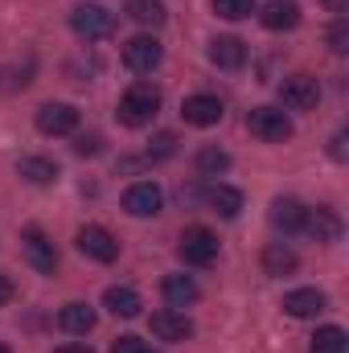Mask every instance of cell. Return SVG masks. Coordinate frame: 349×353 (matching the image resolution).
<instances>
[{
    "label": "cell",
    "instance_id": "obj_1",
    "mask_svg": "<svg viewBox=\"0 0 349 353\" xmlns=\"http://www.w3.org/2000/svg\"><path fill=\"white\" fill-rule=\"evenodd\" d=\"M161 111V90L152 87V83H136V87L123 90V99H119V123H128V128H144V123H152V115Z\"/></svg>",
    "mask_w": 349,
    "mask_h": 353
},
{
    "label": "cell",
    "instance_id": "obj_2",
    "mask_svg": "<svg viewBox=\"0 0 349 353\" xmlns=\"http://www.w3.org/2000/svg\"><path fill=\"white\" fill-rule=\"evenodd\" d=\"M70 29L79 37H87V41H103V37L115 33V12L103 8V4H79L70 12Z\"/></svg>",
    "mask_w": 349,
    "mask_h": 353
},
{
    "label": "cell",
    "instance_id": "obj_3",
    "mask_svg": "<svg viewBox=\"0 0 349 353\" xmlns=\"http://www.w3.org/2000/svg\"><path fill=\"white\" fill-rule=\"evenodd\" d=\"M247 132L263 140V144H283L288 136H292V119L279 111V107H255L251 115H247Z\"/></svg>",
    "mask_w": 349,
    "mask_h": 353
},
{
    "label": "cell",
    "instance_id": "obj_4",
    "mask_svg": "<svg viewBox=\"0 0 349 353\" xmlns=\"http://www.w3.org/2000/svg\"><path fill=\"white\" fill-rule=\"evenodd\" d=\"M161 62H165V46L157 37H148V33H140V37H132L123 46V66L132 74H152Z\"/></svg>",
    "mask_w": 349,
    "mask_h": 353
},
{
    "label": "cell",
    "instance_id": "obj_5",
    "mask_svg": "<svg viewBox=\"0 0 349 353\" xmlns=\"http://www.w3.org/2000/svg\"><path fill=\"white\" fill-rule=\"evenodd\" d=\"M181 259L193 267H210L218 259V234L214 230H206V226H189L185 234H181Z\"/></svg>",
    "mask_w": 349,
    "mask_h": 353
},
{
    "label": "cell",
    "instance_id": "obj_6",
    "mask_svg": "<svg viewBox=\"0 0 349 353\" xmlns=\"http://www.w3.org/2000/svg\"><path fill=\"white\" fill-rule=\"evenodd\" d=\"M161 205H165V193H161L157 181H136V185L123 193V210H128L132 218H157Z\"/></svg>",
    "mask_w": 349,
    "mask_h": 353
},
{
    "label": "cell",
    "instance_id": "obj_7",
    "mask_svg": "<svg viewBox=\"0 0 349 353\" xmlns=\"http://www.w3.org/2000/svg\"><path fill=\"white\" fill-rule=\"evenodd\" d=\"M21 247H25V259L37 267L41 275H54V267H58V251H54V243H50V234H46L41 226H25Z\"/></svg>",
    "mask_w": 349,
    "mask_h": 353
},
{
    "label": "cell",
    "instance_id": "obj_8",
    "mask_svg": "<svg viewBox=\"0 0 349 353\" xmlns=\"http://www.w3.org/2000/svg\"><path fill=\"white\" fill-rule=\"evenodd\" d=\"M79 251L94 263H115L119 259V243L107 226H83L79 230Z\"/></svg>",
    "mask_w": 349,
    "mask_h": 353
},
{
    "label": "cell",
    "instance_id": "obj_9",
    "mask_svg": "<svg viewBox=\"0 0 349 353\" xmlns=\"http://www.w3.org/2000/svg\"><path fill=\"white\" fill-rule=\"evenodd\" d=\"M279 99H283V107H292V111H312V107L321 103V87H317V79H308V74H292V79L279 83Z\"/></svg>",
    "mask_w": 349,
    "mask_h": 353
},
{
    "label": "cell",
    "instance_id": "obj_10",
    "mask_svg": "<svg viewBox=\"0 0 349 353\" xmlns=\"http://www.w3.org/2000/svg\"><path fill=\"white\" fill-rule=\"evenodd\" d=\"M79 128V111L70 103H46L37 111V132L41 136H70Z\"/></svg>",
    "mask_w": 349,
    "mask_h": 353
},
{
    "label": "cell",
    "instance_id": "obj_11",
    "mask_svg": "<svg viewBox=\"0 0 349 353\" xmlns=\"http://www.w3.org/2000/svg\"><path fill=\"white\" fill-rule=\"evenodd\" d=\"M267 218H271L275 230H283V234H300V230L308 226V205L296 201V197H275Z\"/></svg>",
    "mask_w": 349,
    "mask_h": 353
},
{
    "label": "cell",
    "instance_id": "obj_12",
    "mask_svg": "<svg viewBox=\"0 0 349 353\" xmlns=\"http://www.w3.org/2000/svg\"><path fill=\"white\" fill-rule=\"evenodd\" d=\"M214 214H222V218H239V210H243V193L235 189V185H222V181H210V185H201V193H197Z\"/></svg>",
    "mask_w": 349,
    "mask_h": 353
},
{
    "label": "cell",
    "instance_id": "obj_13",
    "mask_svg": "<svg viewBox=\"0 0 349 353\" xmlns=\"http://www.w3.org/2000/svg\"><path fill=\"white\" fill-rule=\"evenodd\" d=\"M181 115H185V123H193V128H214V123L222 119V99H214V94H189V99L181 103Z\"/></svg>",
    "mask_w": 349,
    "mask_h": 353
},
{
    "label": "cell",
    "instance_id": "obj_14",
    "mask_svg": "<svg viewBox=\"0 0 349 353\" xmlns=\"http://www.w3.org/2000/svg\"><path fill=\"white\" fill-rule=\"evenodd\" d=\"M263 29H271V33H283V29H296L300 25V4L296 0H267L259 12Z\"/></svg>",
    "mask_w": 349,
    "mask_h": 353
},
{
    "label": "cell",
    "instance_id": "obj_15",
    "mask_svg": "<svg viewBox=\"0 0 349 353\" xmlns=\"http://www.w3.org/2000/svg\"><path fill=\"white\" fill-rule=\"evenodd\" d=\"M152 333H157L161 341H189V337H193V325H189L185 312L161 308V312H152Z\"/></svg>",
    "mask_w": 349,
    "mask_h": 353
},
{
    "label": "cell",
    "instance_id": "obj_16",
    "mask_svg": "<svg viewBox=\"0 0 349 353\" xmlns=\"http://www.w3.org/2000/svg\"><path fill=\"white\" fill-rule=\"evenodd\" d=\"M210 62H214L218 70H243L247 46H243L239 37H214V41H210Z\"/></svg>",
    "mask_w": 349,
    "mask_h": 353
},
{
    "label": "cell",
    "instance_id": "obj_17",
    "mask_svg": "<svg viewBox=\"0 0 349 353\" xmlns=\"http://www.w3.org/2000/svg\"><path fill=\"white\" fill-rule=\"evenodd\" d=\"M283 312H288V316H317V312H325V292H317V288H296V292L283 296Z\"/></svg>",
    "mask_w": 349,
    "mask_h": 353
},
{
    "label": "cell",
    "instance_id": "obj_18",
    "mask_svg": "<svg viewBox=\"0 0 349 353\" xmlns=\"http://www.w3.org/2000/svg\"><path fill=\"white\" fill-rule=\"evenodd\" d=\"M103 304H107V312H115V316H123V321L140 316V308H144L132 288H107V292H103Z\"/></svg>",
    "mask_w": 349,
    "mask_h": 353
},
{
    "label": "cell",
    "instance_id": "obj_19",
    "mask_svg": "<svg viewBox=\"0 0 349 353\" xmlns=\"http://www.w3.org/2000/svg\"><path fill=\"white\" fill-rule=\"evenodd\" d=\"M123 12H128L136 25H148V29H161V25L169 21V12H165V4H161V0H128V4H123Z\"/></svg>",
    "mask_w": 349,
    "mask_h": 353
},
{
    "label": "cell",
    "instance_id": "obj_20",
    "mask_svg": "<svg viewBox=\"0 0 349 353\" xmlns=\"http://www.w3.org/2000/svg\"><path fill=\"white\" fill-rule=\"evenodd\" d=\"M58 325H62L66 333H74V337H87L90 329H94V308H90V304H66V308L58 312Z\"/></svg>",
    "mask_w": 349,
    "mask_h": 353
},
{
    "label": "cell",
    "instance_id": "obj_21",
    "mask_svg": "<svg viewBox=\"0 0 349 353\" xmlns=\"http://www.w3.org/2000/svg\"><path fill=\"white\" fill-rule=\"evenodd\" d=\"M165 300L169 308H189L197 300V283L189 275H165Z\"/></svg>",
    "mask_w": 349,
    "mask_h": 353
},
{
    "label": "cell",
    "instance_id": "obj_22",
    "mask_svg": "<svg viewBox=\"0 0 349 353\" xmlns=\"http://www.w3.org/2000/svg\"><path fill=\"white\" fill-rule=\"evenodd\" d=\"M263 271H267V275H292V271H296V251L283 247V243H271V247L263 251Z\"/></svg>",
    "mask_w": 349,
    "mask_h": 353
},
{
    "label": "cell",
    "instance_id": "obj_23",
    "mask_svg": "<svg viewBox=\"0 0 349 353\" xmlns=\"http://www.w3.org/2000/svg\"><path fill=\"white\" fill-rule=\"evenodd\" d=\"M17 173L25 176V181H33V185H54V181H58V165L46 161V157H25V161L17 165Z\"/></svg>",
    "mask_w": 349,
    "mask_h": 353
},
{
    "label": "cell",
    "instance_id": "obj_24",
    "mask_svg": "<svg viewBox=\"0 0 349 353\" xmlns=\"http://www.w3.org/2000/svg\"><path fill=\"white\" fill-rule=\"evenodd\" d=\"M304 230H312L321 243H333V239L341 234V222H337V214H333V210H325V205H321V210H308V226H304Z\"/></svg>",
    "mask_w": 349,
    "mask_h": 353
},
{
    "label": "cell",
    "instance_id": "obj_25",
    "mask_svg": "<svg viewBox=\"0 0 349 353\" xmlns=\"http://www.w3.org/2000/svg\"><path fill=\"white\" fill-rule=\"evenodd\" d=\"M346 329H337V325H325V329H317L312 333V353H346Z\"/></svg>",
    "mask_w": 349,
    "mask_h": 353
},
{
    "label": "cell",
    "instance_id": "obj_26",
    "mask_svg": "<svg viewBox=\"0 0 349 353\" xmlns=\"http://www.w3.org/2000/svg\"><path fill=\"white\" fill-rule=\"evenodd\" d=\"M226 169H230V157H226L222 148H214V144H210V148H201V152H197V173H201V176H218V173H226Z\"/></svg>",
    "mask_w": 349,
    "mask_h": 353
},
{
    "label": "cell",
    "instance_id": "obj_27",
    "mask_svg": "<svg viewBox=\"0 0 349 353\" xmlns=\"http://www.w3.org/2000/svg\"><path fill=\"white\" fill-rule=\"evenodd\" d=\"M210 4H214V12L226 17V21H243V17L255 12V0H210Z\"/></svg>",
    "mask_w": 349,
    "mask_h": 353
},
{
    "label": "cell",
    "instance_id": "obj_28",
    "mask_svg": "<svg viewBox=\"0 0 349 353\" xmlns=\"http://www.w3.org/2000/svg\"><path fill=\"white\" fill-rule=\"evenodd\" d=\"M329 46H333V54H346L349 50V17L346 12L333 21V29H329Z\"/></svg>",
    "mask_w": 349,
    "mask_h": 353
},
{
    "label": "cell",
    "instance_id": "obj_29",
    "mask_svg": "<svg viewBox=\"0 0 349 353\" xmlns=\"http://www.w3.org/2000/svg\"><path fill=\"white\" fill-rule=\"evenodd\" d=\"M173 152H177V136H173V132H161V136L152 140V148H148V157H152V161H169Z\"/></svg>",
    "mask_w": 349,
    "mask_h": 353
},
{
    "label": "cell",
    "instance_id": "obj_30",
    "mask_svg": "<svg viewBox=\"0 0 349 353\" xmlns=\"http://www.w3.org/2000/svg\"><path fill=\"white\" fill-rule=\"evenodd\" d=\"M111 353H148V345H144L140 337H119V341L111 345Z\"/></svg>",
    "mask_w": 349,
    "mask_h": 353
},
{
    "label": "cell",
    "instance_id": "obj_31",
    "mask_svg": "<svg viewBox=\"0 0 349 353\" xmlns=\"http://www.w3.org/2000/svg\"><path fill=\"white\" fill-rule=\"evenodd\" d=\"M99 148H103L99 136H79V140H74V152H79V157H94Z\"/></svg>",
    "mask_w": 349,
    "mask_h": 353
},
{
    "label": "cell",
    "instance_id": "obj_32",
    "mask_svg": "<svg viewBox=\"0 0 349 353\" xmlns=\"http://www.w3.org/2000/svg\"><path fill=\"white\" fill-rule=\"evenodd\" d=\"M12 296H17V288H12V279H8V275L0 271V308H4V304H8Z\"/></svg>",
    "mask_w": 349,
    "mask_h": 353
},
{
    "label": "cell",
    "instance_id": "obj_33",
    "mask_svg": "<svg viewBox=\"0 0 349 353\" xmlns=\"http://www.w3.org/2000/svg\"><path fill=\"white\" fill-rule=\"evenodd\" d=\"M54 353H94L90 345H79V341H70V345H62V350H54Z\"/></svg>",
    "mask_w": 349,
    "mask_h": 353
},
{
    "label": "cell",
    "instance_id": "obj_34",
    "mask_svg": "<svg viewBox=\"0 0 349 353\" xmlns=\"http://www.w3.org/2000/svg\"><path fill=\"white\" fill-rule=\"evenodd\" d=\"M329 152L341 161V157H346V136H333V148H329Z\"/></svg>",
    "mask_w": 349,
    "mask_h": 353
},
{
    "label": "cell",
    "instance_id": "obj_35",
    "mask_svg": "<svg viewBox=\"0 0 349 353\" xmlns=\"http://www.w3.org/2000/svg\"><path fill=\"white\" fill-rule=\"evenodd\" d=\"M325 4H329V8H333L337 17H341V12H346V4H349V0H325Z\"/></svg>",
    "mask_w": 349,
    "mask_h": 353
},
{
    "label": "cell",
    "instance_id": "obj_36",
    "mask_svg": "<svg viewBox=\"0 0 349 353\" xmlns=\"http://www.w3.org/2000/svg\"><path fill=\"white\" fill-rule=\"evenodd\" d=\"M0 353H12V350H8V345H0Z\"/></svg>",
    "mask_w": 349,
    "mask_h": 353
},
{
    "label": "cell",
    "instance_id": "obj_37",
    "mask_svg": "<svg viewBox=\"0 0 349 353\" xmlns=\"http://www.w3.org/2000/svg\"><path fill=\"white\" fill-rule=\"evenodd\" d=\"M148 353H152V350H148Z\"/></svg>",
    "mask_w": 349,
    "mask_h": 353
}]
</instances>
